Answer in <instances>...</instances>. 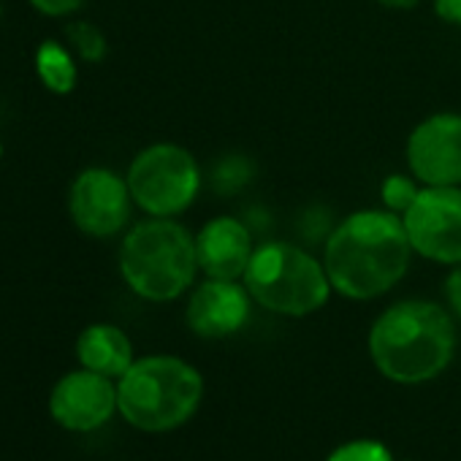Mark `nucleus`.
<instances>
[{
  "label": "nucleus",
  "mask_w": 461,
  "mask_h": 461,
  "mask_svg": "<svg viewBox=\"0 0 461 461\" xmlns=\"http://www.w3.org/2000/svg\"><path fill=\"white\" fill-rule=\"evenodd\" d=\"M412 245L399 214L361 209L348 214L323 248V269L331 288L353 302L388 294L410 269Z\"/></svg>",
  "instance_id": "f257e3e1"
},
{
  "label": "nucleus",
  "mask_w": 461,
  "mask_h": 461,
  "mask_svg": "<svg viewBox=\"0 0 461 461\" xmlns=\"http://www.w3.org/2000/svg\"><path fill=\"white\" fill-rule=\"evenodd\" d=\"M453 350V318L426 299L391 304L369 329V356L377 372L402 385H418L442 375Z\"/></svg>",
  "instance_id": "f03ea898"
},
{
  "label": "nucleus",
  "mask_w": 461,
  "mask_h": 461,
  "mask_svg": "<svg viewBox=\"0 0 461 461\" xmlns=\"http://www.w3.org/2000/svg\"><path fill=\"white\" fill-rule=\"evenodd\" d=\"M120 275L144 302L166 304L195 283V237L174 217H147L131 225L120 245Z\"/></svg>",
  "instance_id": "7ed1b4c3"
},
{
  "label": "nucleus",
  "mask_w": 461,
  "mask_h": 461,
  "mask_svg": "<svg viewBox=\"0 0 461 461\" xmlns=\"http://www.w3.org/2000/svg\"><path fill=\"white\" fill-rule=\"evenodd\" d=\"M203 399V377L176 356H144L117 383V410L149 434H163L193 418Z\"/></svg>",
  "instance_id": "20e7f679"
},
{
  "label": "nucleus",
  "mask_w": 461,
  "mask_h": 461,
  "mask_svg": "<svg viewBox=\"0 0 461 461\" xmlns=\"http://www.w3.org/2000/svg\"><path fill=\"white\" fill-rule=\"evenodd\" d=\"M242 283L256 304L288 318L318 312L326 307L334 291L323 261L288 242H269L256 248Z\"/></svg>",
  "instance_id": "39448f33"
},
{
  "label": "nucleus",
  "mask_w": 461,
  "mask_h": 461,
  "mask_svg": "<svg viewBox=\"0 0 461 461\" xmlns=\"http://www.w3.org/2000/svg\"><path fill=\"white\" fill-rule=\"evenodd\" d=\"M133 203L149 217H176L201 190V168L190 149L160 141L144 147L125 171Z\"/></svg>",
  "instance_id": "423d86ee"
},
{
  "label": "nucleus",
  "mask_w": 461,
  "mask_h": 461,
  "mask_svg": "<svg viewBox=\"0 0 461 461\" xmlns=\"http://www.w3.org/2000/svg\"><path fill=\"white\" fill-rule=\"evenodd\" d=\"M402 222L415 256L442 267L461 264V185L420 187Z\"/></svg>",
  "instance_id": "0eeeda50"
},
{
  "label": "nucleus",
  "mask_w": 461,
  "mask_h": 461,
  "mask_svg": "<svg viewBox=\"0 0 461 461\" xmlns=\"http://www.w3.org/2000/svg\"><path fill=\"white\" fill-rule=\"evenodd\" d=\"M133 195L128 179L106 166L79 171L68 187V217L93 240H112L128 228Z\"/></svg>",
  "instance_id": "6e6552de"
},
{
  "label": "nucleus",
  "mask_w": 461,
  "mask_h": 461,
  "mask_svg": "<svg viewBox=\"0 0 461 461\" xmlns=\"http://www.w3.org/2000/svg\"><path fill=\"white\" fill-rule=\"evenodd\" d=\"M407 168L423 187L461 185V114L437 112L407 139Z\"/></svg>",
  "instance_id": "1a4fd4ad"
},
{
  "label": "nucleus",
  "mask_w": 461,
  "mask_h": 461,
  "mask_svg": "<svg viewBox=\"0 0 461 461\" xmlns=\"http://www.w3.org/2000/svg\"><path fill=\"white\" fill-rule=\"evenodd\" d=\"M117 412V383L90 369L63 375L50 393V415L68 431H95Z\"/></svg>",
  "instance_id": "9d476101"
},
{
  "label": "nucleus",
  "mask_w": 461,
  "mask_h": 461,
  "mask_svg": "<svg viewBox=\"0 0 461 461\" xmlns=\"http://www.w3.org/2000/svg\"><path fill=\"white\" fill-rule=\"evenodd\" d=\"M253 296L240 280H214L198 283L187 299L185 321L193 334L203 339H220L237 334L250 318Z\"/></svg>",
  "instance_id": "9b49d317"
},
{
  "label": "nucleus",
  "mask_w": 461,
  "mask_h": 461,
  "mask_svg": "<svg viewBox=\"0 0 461 461\" xmlns=\"http://www.w3.org/2000/svg\"><path fill=\"white\" fill-rule=\"evenodd\" d=\"M253 234L240 217H212L195 234L198 269L214 280H242L253 261Z\"/></svg>",
  "instance_id": "f8f14e48"
},
{
  "label": "nucleus",
  "mask_w": 461,
  "mask_h": 461,
  "mask_svg": "<svg viewBox=\"0 0 461 461\" xmlns=\"http://www.w3.org/2000/svg\"><path fill=\"white\" fill-rule=\"evenodd\" d=\"M77 358L85 369L112 380H120L136 361L128 334L114 323L87 326L77 339Z\"/></svg>",
  "instance_id": "ddd939ff"
},
{
  "label": "nucleus",
  "mask_w": 461,
  "mask_h": 461,
  "mask_svg": "<svg viewBox=\"0 0 461 461\" xmlns=\"http://www.w3.org/2000/svg\"><path fill=\"white\" fill-rule=\"evenodd\" d=\"M36 74H39L41 85L55 95L74 93V87L79 82V68H77L74 52L55 39H47L36 50Z\"/></svg>",
  "instance_id": "4468645a"
},
{
  "label": "nucleus",
  "mask_w": 461,
  "mask_h": 461,
  "mask_svg": "<svg viewBox=\"0 0 461 461\" xmlns=\"http://www.w3.org/2000/svg\"><path fill=\"white\" fill-rule=\"evenodd\" d=\"M420 187L423 185L412 174H391V176H385L383 185H380L383 209H388V212L402 217L412 206V201L418 198Z\"/></svg>",
  "instance_id": "2eb2a0df"
},
{
  "label": "nucleus",
  "mask_w": 461,
  "mask_h": 461,
  "mask_svg": "<svg viewBox=\"0 0 461 461\" xmlns=\"http://www.w3.org/2000/svg\"><path fill=\"white\" fill-rule=\"evenodd\" d=\"M66 39L74 47V52L82 60H87V63H98V60L106 58V39L90 23H74V25H68L66 28Z\"/></svg>",
  "instance_id": "dca6fc26"
},
{
  "label": "nucleus",
  "mask_w": 461,
  "mask_h": 461,
  "mask_svg": "<svg viewBox=\"0 0 461 461\" xmlns=\"http://www.w3.org/2000/svg\"><path fill=\"white\" fill-rule=\"evenodd\" d=\"M326 461H393V456L377 439H353L339 445Z\"/></svg>",
  "instance_id": "f3484780"
},
{
  "label": "nucleus",
  "mask_w": 461,
  "mask_h": 461,
  "mask_svg": "<svg viewBox=\"0 0 461 461\" xmlns=\"http://www.w3.org/2000/svg\"><path fill=\"white\" fill-rule=\"evenodd\" d=\"M28 4L44 17H71L85 6V0H28Z\"/></svg>",
  "instance_id": "a211bd4d"
},
{
  "label": "nucleus",
  "mask_w": 461,
  "mask_h": 461,
  "mask_svg": "<svg viewBox=\"0 0 461 461\" xmlns=\"http://www.w3.org/2000/svg\"><path fill=\"white\" fill-rule=\"evenodd\" d=\"M445 299H447V307L456 318H461V264L453 267V272L447 275L445 280Z\"/></svg>",
  "instance_id": "6ab92c4d"
},
{
  "label": "nucleus",
  "mask_w": 461,
  "mask_h": 461,
  "mask_svg": "<svg viewBox=\"0 0 461 461\" xmlns=\"http://www.w3.org/2000/svg\"><path fill=\"white\" fill-rule=\"evenodd\" d=\"M431 4H434V14L442 23L461 28V0H431Z\"/></svg>",
  "instance_id": "aec40b11"
},
{
  "label": "nucleus",
  "mask_w": 461,
  "mask_h": 461,
  "mask_svg": "<svg viewBox=\"0 0 461 461\" xmlns=\"http://www.w3.org/2000/svg\"><path fill=\"white\" fill-rule=\"evenodd\" d=\"M380 6L385 9H399V12H407V9H415L420 0H377Z\"/></svg>",
  "instance_id": "412c9836"
},
{
  "label": "nucleus",
  "mask_w": 461,
  "mask_h": 461,
  "mask_svg": "<svg viewBox=\"0 0 461 461\" xmlns=\"http://www.w3.org/2000/svg\"><path fill=\"white\" fill-rule=\"evenodd\" d=\"M0 163H4V141H0Z\"/></svg>",
  "instance_id": "4be33fe9"
},
{
  "label": "nucleus",
  "mask_w": 461,
  "mask_h": 461,
  "mask_svg": "<svg viewBox=\"0 0 461 461\" xmlns=\"http://www.w3.org/2000/svg\"><path fill=\"white\" fill-rule=\"evenodd\" d=\"M0 14H4V6H0Z\"/></svg>",
  "instance_id": "5701e85b"
}]
</instances>
